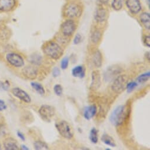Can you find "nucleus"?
I'll return each instance as SVG.
<instances>
[{
	"label": "nucleus",
	"mask_w": 150,
	"mask_h": 150,
	"mask_svg": "<svg viewBox=\"0 0 150 150\" xmlns=\"http://www.w3.org/2000/svg\"><path fill=\"white\" fill-rule=\"evenodd\" d=\"M42 51L47 57L53 59H58L64 54V50L61 47L52 41L46 42L43 45Z\"/></svg>",
	"instance_id": "1"
},
{
	"label": "nucleus",
	"mask_w": 150,
	"mask_h": 150,
	"mask_svg": "<svg viewBox=\"0 0 150 150\" xmlns=\"http://www.w3.org/2000/svg\"><path fill=\"white\" fill-rule=\"evenodd\" d=\"M128 116V109L126 105H121L117 107L110 117L111 123L114 126L122 125Z\"/></svg>",
	"instance_id": "2"
},
{
	"label": "nucleus",
	"mask_w": 150,
	"mask_h": 150,
	"mask_svg": "<svg viewBox=\"0 0 150 150\" xmlns=\"http://www.w3.org/2000/svg\"><path fill=\"white\" fill-rule=\"evenodd\" d=\"M81 7L76 4L71 3L67 4L64 10V15L68 19H76L79 18L82 14Z\"/></svg>",
	"instance_id": "3"
},
{
	"label": "nucleus",
	"mask_w": 150,
	"mask_h": 150,
	"mask_svg": "<svg viewBox=\"0 0 150 150\" xmlns=\"http://www.w3.org/2000/svg\"><path fill=\"white\" fill-rule=\"evenodd\" d=\"M59 134L66 139H71L73 137L74 133L71 125L66 121L62 120L58 122L55 125Z\"/></svg>",
	"instance_id": "4"
},
{
	"label": "nucleus",
	"mask_w": 150,
	"mask_h": 150,
	"mask_svg": "<svg viewBox=\"0 0 150 150\" xmlns=\"http://www.w3.org/2000/svg\"><path fill=\"white\" fill-rule=\"evenodd\" d=\"M128 83V78L126 75H119L114 80L111 88L116 93H122Z\"/></svg>",
	"instance_id": "5"
},
{
	"label": "nucleus",
	"mask_w": 150,
	"mask_h": 150,
	"mask_svg": "<svg viewBox=\"0 0 150 150\" xmlns=\"http://www.w3.org/2000/svg\"><path fill=\"white\" fill-rule=\"evenodd\" d=\"M7 62L11 66L16 68H20L24 65L25 62L23 57L17 52H10L6 55Z\"/></svg>",
	"instance_id": "6"
},
{
	"label": "nucleus",
	"mask_w": 150,
	"mask_h": 150,
	"mask_svg": "<svg viewBox=\"0 0 150 150\" xmlns=\"http://www.w3.org/2000/svg\"><path fill=\"white\" fill-rule=\"evenodd\" d=\"M77 28L76 21L72 19H68L65 21L61 25V33L66 37L71 36Z\"/></svg>",
	"instance_id": "7"
},
{
	"label": "nucleus",
	"mask_w": 150,
	"mask_h": 150,
	"mask_svg": "<svg viewBox=\"0 0 150 150\" xmlns=\"http://www.w3.org/2000/svg\"><path fill=\"white\" fill-rule=\"evenodd\" d=\"M41 117L47 122H50L55 114V108L49 105H42L38 111Z\"/></svg>",
	"instance_id": "8"
},
{
	"label": "nucleus",
	"mask_w": 150,
	"mask_h": 150,
	"mask_svg": "<svg viewBox=\"0 0 150 150\" xmlns=\"http://www.w3.org/2000/svg\"><path fill=\"white\" fill-rule=\"evenodd\" d=\"M122 72V69L118 66H111L108 67L104 73V79L107 82L111 81L115 79Z\"/></svg>",
	"instance_id": "9"
},
{
	"label": "nucleus",
	"mask_w": 150,
	"mask_h": 150,
	"mask_svg": "<svg viewBox=\"0 0 150 150\" xmlns=\"http://www.w3.org/2000/svg\"><path fill=\"white\" fill-rule=\"evenodd\" d=\"M17 6V0H0V12L8 13Z\"/></svg>",
	"instance_id": "10"
},
{
	"label": "nucleus",
	"mask_w": 150,
	"mask_h": 150,
	"mask_svg": "<svg viewBox=\"0 0 150 150\" xmlns=\"http://www.w3.org/2000/svg\"><path fill=\"white\" fill-rule=\"evenodd\" d=\"M11 93L14 97L25 103H30L31 101V98L30 95L20 88L16 87L13 88Z\"/></svg>",
	"instance_id": "11"
},
{
	"label": "nucleus",
	"mask_w": 150,
	"mask_h": 150,
	"mask_svg": "<svg viewBox=\"0 0 150 150\" xmlns=\"http://www.w3.org/2000/svg\"><path fill=\"white\" fill-rule=\"evenodd\" d=\"M23 76L29 80L35 79L38 76V70L34 65H27L22 70Z\"/></svg>",
	"instance_id": "12"
},
{
	"label": "nucleus",
	"mask_w": 150,
	"mask_h": 150,
	"mask_svg": "<svg viewBox=\"0 0 150 150\" xmlns=\"http://www.w3.org/2000/svg\"><path fill=\"white\" fill-rule=\"evenodd\" d=\"M125 4L129 11L133 14H138L142 9L139 0H126Z\"/></svg>",
	"instance_id": "13"
},
{
	"label": "nucleus",
	"mask_w": 150,
	"mask_h": 150,
	"mask_svg": "<svg viewBox=\"0 0 150 150\" xmlns=\"http://www.w3.org/2000/svg\"><path fill=\"white\" fill-rule=\"evenodd\" d=\"M101 85V76L98 71H94L91 74V83L90 88L93 90H97Z\"/></svg>",
	"instance_id": "14"
},
{
	"label": "nucleus",
	"mask_w": 150,
	"mask_h": 150,
	"mask_svg": "<svg viewBox=\"0 0 150 150\" xmlns=\"http://www.w3.org/2000/svg\"><path fill=\"white\" fill-rule=\"evenodd\" d=\"M97 108L95 104H93L85 107L83 111V116L85 119L90 120L93 118L97 114Z\"/></svg>",
	"instance_id": "15"
},
{
	"label": "nucleus",
	"mask_w": 150,
	"mask_h": 150,
	"mask_svg": "<svg viewBox=\"0 0 150 150\" xmlns=\"http://www.w3.org/2000/svg\"><path fill=\"white\" fill-rule=\"evenodd\" d=\"M94 18L96 21L99 23H103L107 20V13L103 6H99V8L97 9L95 13Z\"/></svg>",
	"instance_id": "16"
},
{
	"label": "nucleus",
	"mask_w": 150,
	"mask_h": 150,
	"mask_svg": "<svg viewBox=\"0 0 150 150\" xmlns=\"http://www.w3.org/2000/svg\"><path fill=\"white\" fill-rule=\"evenodd\" d=\"M3 146L7 150H18L20 149L17 141L11 137H8L3 141Z\"/></svg>",
	"instance_id": "17"
},
{
	"label": "nucleus",
	"mask_w": 150,
	"mask_h": 150,
	"mask_svg": "<svg viewBox=\"0 0 150 150\" xmlns=\"http://www.w3.org/2000/svg\"><path fill=\"white\" fill-rule=\"evenodd\" d=\"M71 74L74 77L83 79L86 76V68L83 65H77L72 68Z\"/></svg>",
	"instance_id": "18"
},
{
	"label": "nucleus",
	"mask_w": 150,
	"mask_h": 150,
	"mask_svg": "<svg viewBox=\"0 0 150 150\" xmlns=\"http://www.w3.org/2000/svg\"><path fill=\"white\" fill-rule=\"evenodd\" d=\"M139 20L143 26L148 30H150V14L148 13L144 12L139 16Z\"/></svg>",
	"instance_id": "19"
},
{
	"label": "nucleus",
	"mask_w": 150,
	"mask_h": 150,
	"mask_svg": "<svg viewBox=\"0 0 150 150\" xmlns=\"http://www.w3.org/2000/svg\"><path fill=\"white\" fill-rule=\"evenodd\" d=\"M93 62L97 68H100L103 64V55L100 51H96L93 56Z\"/></svg>",
	"instance_id": "20"
},
{
	"label": "nucleus",
	"mask_w": 150,
	"mask_h": 150,
	"mask_svg": "<svg viewBox=\"0 0 150 150\" xmlns=\"http://www.w3.org/2000/svg\"><path fill=\"white\" fill-rule=\"evenodd\" d=\"M101 141L105 144L106 145L111 146V147H115L116 144L115 142L114 139L112 138L111 136L107 134H104L101 137Z\"/></svg>",
	"instance_id": "21"
},
{
	"label": "nucleus",
	"mask_w": 150,
	"mask_h": 150,
	"mask_svg": "<svg viewBox=\"0 0 150 150\" xmlns=\"http://www.w3.org/2000/svg\"><path fill=\"white\" fill-rule=\"evenodd\" d=\"M31 86L35 91L40 95H44L45 93V90L44 87L39 83L37 82H32L31 83Z\"/></svg>",
	"instance_id": "22"
},
{
	"label": "nucleus",
	"mask_w": 150,
	"mask_h": 150,
	"mask_svg": "<svg viewBox=\"0 0 150 150\" xmlns=\"http://www.w3.org/2000/svg\"><path fill=\"white\" fill-rule=\"evenodd\" d=\"M90 140L93 144H97L98 141V130L96 128H93L90 132L89 134Z\"/></svg>",
	"instance_id": "23"
},
{
	"label": "nucleus",
	"mask_w": 150,
	"mask_h": 150,
	"mask_svg": "<svg viewBox=\"0 0 150 150\" xmlns=\"http://www.w3.org/2000/svg\"><path fill=\"white\" fill-rule=\"evenodd\" d=\"M34 146L37 150H47L49 149L48 145L42 141H37L34 143Z\"/></svg>",
	"instance_id": "24"
},
{
	"label": "nucleus",
	"mask_w": 150,
	"mask_h": 150,
	"mask_svg": "<svg viewBox=\"0 0 150 150\" xmlns=\"http://www.w3.org/2000/svg\"><path fill=\"white\" fill-rule=\"evenodd\" d=\"M101 38V33L100 30H94L91 35V40L94 44H97Z\"/></svg>",
	"instance_id": "25"
},
{
	"label": "nucleus",
	"mask_w": 150,
	"mask_h": 150,
	"mask_svg": "<svg viewBox=\"0 0 150 150\" xmlns=\"http://www.w3.org/2000/svg\"><path fill=\"white\" fill-rule=\"evenodd\" d=\"M125 0H112V7L115 11L120 10L124 4Z\"/></svg>",
	"instance_id": "26"
},
{
	"label": "nucleus",
	"mask_w": 150,
	"mask_h": 150,
	"mask_svg": "<svg viewBox=\"0 0 150 150\" xmlns=\"http://www.w3.org/2000/svg\"><path fill=\"white\" fill-rule=\"evenodd\" d=\"M149 77H150V72L148 71L139 76L137 78V81L139 83H144L146 82L149 80Z\"/></svg>",
	"instance_id": "27"
},
{
	"label": "nucleus",
	"mask_w": 150,
	"mask_h": 150,
	"mask_svg": "<svg viewBox=\"0 0 150 150\" xmlns=\"http://www.w3.org/2000/svg\"><path fill=\"white\" fill-rule=\"evenodd\" d=\"M31 62L34 65H38L42 62V57L39 54H33L30 57Z\"/></svg>",
	"instance_id": "28"
},
{
	"label": "nucleus",
	"mask_w": 150,
	"mask_h": 150,
	"mask_svg": "<svg viewBox=\"0 0 150 150\" xmlns=\"http://www.w3.org/2000/svg\"><path fill=\"white\" fill-rule=\"evenodd\" d=\"M138 86V84L137 82L135 81H131V82H129L127 83V86H126V88L127 90V93H131L132 91H134V90Z\"/></svg>",
	"instance_id": "29"
},
{
	"label": "nucleus",
	"mask_w": 150,
	"mask_h": 150,
	"mask_svg": "<svg viewBox=\"0 0 150 150\" xmlns=\"http://www.w3.org/2000/svg\"><path fill=\"white\" fill-rule=\"evenodd\" d=\"M54 92L57 96H61L63 92V88L60 84H56L54 87Z\"/></svg>",
	"instance_id": "30"
},
{
	"label": "nucleus",
	"mask_w": 150,
	"mask_h": 150,
	"mask_svg": "<svg viewBox=\"0 0 150 150\" xmlns=\"http://www.w3.org/2000/svg\"><path fill=\"white\" fill-rule=\"evenodd\" d=\"M68 64H69V58L68 57H64L61 62V68L62 69H66L68 67Z\"/></svg>",
	"instance_id": "31"
},
{
	"label": "nucleus",
	"mask_w": 150,
	"mask_h": 150,
	"mask_svg": "<svg viewBox=\"0 0 150 150\" xmlns=\"http://www.w3.org/2000/svg\"><path fill=\"white\" fill-rule=\"evenodd\" d=\"M61 74V71L60 69H59L58 67H54L52 69V76L54 77H58Z\"/></svg>",
	"instance_id": "32"
},
{
	"label": "nucleus",
	"mask_w": 150,
	"mask_h": 150,
	"mask_svg": "<svg viewBox=\"0 0 150 150\" xmlns=\"http://www.w3.org/2000/svg\"><path fill=\"white\" fill-rule=\"evenodd\" d=\"M143 41L144 44L148 47H150V36L149 35H145L143 38Z\"/></svg>",
	"instance_id": "33"
},
{
	"label": "nucleus",
	"mask_w": 150,
	"mask_h": 150,
	"mask_svg": "<svg viewBox=\"0 0 150 150\" xmlns=\"http://www.w3.org/2000/svg\"><path fill=\"white\" fill-rule=\"evenodd\" d=\"M81 39H82L81 35L80 34H77L74 39V44H76V45L79 44L81 42Z\"/></svg>",
	"instance_id": "34"
},
{
	"label": "nucleus",
	"mask_w": 150,
	"mask_h": 150,
	"mask_svg": "<svg viewBox=\"0 0 150 150\" xmlns=\"http://www.w3.org/2000/svg\"><path fill=\"white\" fill-rule=\"evenodd\" d=\"M6 134V127L5 125L0 123V136L4 135Z\"/></svg>",
	"instance_id": "35"
},
{
	"label": "nucleus",
	"mask_w": 150,
	"mask_h": 150,
	"mask_svg": "<svg viewBox=\"0 0 150 150\" xmlns=\"http://www.w3.org/2000/svg\"><path fill=\"white\" fill-rule=\"evenodd\" d=\"M108 2V0H97V3L98 6H103L107 4Z\"/></svg>",
	"instance_id": "36"
},
{
	"label": "nucleus",
	"mask_w": 150,
	"mask_h": 150,
	"mask_svg": "<svg viewBox=\"0 0 150 150\" xmlns=\"http://www.w3.org/2000/svg\"><path fill=\"white\" fill-rule=\"evenodd\" d=\"M7 105H6V103L4 101L0 100V111H3L4 110H6Z\"/></svg>",
	"instance_id": "37"
},
{
	"label": "nucleus",
	"mask_w": 150,
	"mask_h": 150,
	"mask_svg": "<svg viewBox=\"0 0 150 150\" xmlns=\"http://www.w3.org/2000/svg\"><path fill=\"white\" fill-rule=\"evenodd\" d=\"M17 135H18V137H20V138L21 140H23V141H25V136L24 135V134H23L22 132H20V131H18V132H17Z\"/></svg>",
	"instance_id": "38"
},
{
	"label": "nucleus",
	"mask_w": 150,
	"mask_h": 150,
	"mask_svg": "<svg viewBox=\"0 0 150 150\" xmlns=\"http://www.w3.org/2000/svg\"><path fill=\"white\" fill-rule=\"evenodd\" d=\"M21 149H23V150H28L29 148L28 147H27L26 145H21Z\"/></svg>",
	"instance_id": "39"
},
{
	"label": "nucleus",
	"mask_w": 150,
	"mask_h": 150,
	"mask_svg": "<svg viewBox=\"0 0 150 150\" xmlns=\"http://www.w3.org/2000/svg\"><path fill=\"white\" fill-rule=\"evenodd\" d=\"M1 149V143H0V149Z\"/></svg>",
	"instance_id": "40"
}]
</instances>
